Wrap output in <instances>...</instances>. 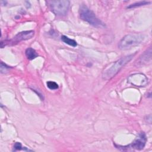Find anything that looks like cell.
<instances>
[{"instance_id": "2", "label": "cell", "mask_w": 152, "mask_h": 152, "mask_svg": "<svg viewBox=\"0 0 152 152\" xmlns=\"http://www.w3.org/2000/svg\"><path fill=\"white\" fill-rule=\"evenodd\" d=\"M144 39V36L141 34H129L119 41L118 48L121 50H127L138 45Z\"/></svg>"}, {"instance_id": "1", "label": "cell", "mask_w": 152, "mask_h": 152, "mask_svg": "<svg viewBox=\"0 0 152 152\" xmlns=\"http://www.w3.org/2000/svg\"><path fill=\"white\" fill-rule=\"evenodd\" d=\"M136 53L134 54H131L126 56L122 57L117 61H116L110 68L103 72L102 74V78L104 80H110L115 76L119 71L126 65L127 64L135 55Z\"/></svg>"}, {"instance_id": "11", "label": "cell", "mask_w": 152, "mask_h": 152, "mask_svg": "<svg viewBox=\"0 0 152 152\" xmlns=\"http://www.w3.org/2000/svg\"><path fill=\"white\" fill-rule=\"evenodd\" d=\"M150 4V1H140L138 2H136L134 3L133 4H131L129 6H128L127 8H135V7H140V6H142V5H147Z\"/></svg>"}, {"instance_id": "3", "label": "cell", "mask_w": 152, "mask_h": 152, "mask_svg": "<svg viewBox=\"0 0 152 152\" xmlns=\"http://www.w3.org/2000/svg\"><path fill=\"white\" fill-rule=\"evenodd\" d=\"M79 13L81 18L90 24L96 27H102L104 26V23H102V21L96 16L94 13L86 5L82 4L80 7Z\"/></svg>"}, {"instance_id": "12", "label": "cell", "mask_w": 152, "mask_h": 152, "mask_svg": "<svg viewBox=\"0 0 152 152\" xmlns=\"http://www.w3.org/2000/svg\"><path fill=\"white\" fill-rule=\"evenodd\" d=\"M46 84H47V87L50 90H56V89H58L59 87L58 84L52 81H48Z\"/></svg>"}, {"instance_id": "8", "label": "cell", "mask_w": 152, "mask_h": 152, "mask_svg": "<svg viewBox=\"0 0 152 152\" xmlns=\"http://www.w3.org/2000/svg\"><path fill=\"white\" fill-rule=\"evenodd\" d=\"M151 59V49L150 48L147 49L141 56L140 57L137 61L138 65L146 64L148 62H150Z\"/></svg>"}, {"instance_id": "10", "label": "cell", "mask_w": 152, "mask_h": 152, "mask_svg": "<svg viewBox=\"0 0 152 152\" xmlns=\"http://www.w3.org/2000/svg\"><path fill=\"white\" fill-rule=\"evenodd\" d=\"M61 40H62V42H64L66 44H68L69 46H71L72 47H76L77 46V43L76 41L66 36H64V35L62 36H61Z\"/></svg>"}, {"instance_id": "14", "label": "cell", "mask_w": 152, "mask_h": 152, "mask_svg": "<svg viewBox=\"0 0 152 152\" xmlns=\"http://www.w3.org/2000/svg\"><path fill=\"white\" fill-rule=\"evenodd\" d=\"M14 149L15 151L17 150H20L22 149V145L19 142H16L14 145Z\"/></svg>"}, {"instance_id": "5", "label": "cell", "mask_w": 152, "mask_h": 152, "mask_svg": "<svg viewBox=\"0 0 152 152\" xmlns=\"http://www.w3.org/2000/svg\"><path fill=\"white\" fill-rule=\"evenodd\" d=\"M128 81L132 85L137 87H144L148 83V78L141 73H135L128 78Z\"/></svg>"}, {"instance_id": "9", "label": "cell", "mask_w": 152, "mask_h": 152, "mask_svg": "<svg viewBox=\"0 0 152 152\" xmlns=\"http://www.w3.org/2000/svg\"><path fill=\"white\" fill-rule=\"evenodd\" d=\"M25 53H26L27 58L29 60H32V59L36 58L38 56L36 50L31 48H27L25 51Z\"/></svg>"}, {"instance_id": "13", "label": "cell", "mask_w": 152, "mask_h": 152, "mask_svg": "<svg viewBox=\"0 0 152 152\" xmlns=\"http://www.w3.org/2000/svg\"><path fill=\"white\" fill-rule=\"evenodd\" d=\"M10 67L9 66H7L5 64L1 62V73H5V71H7Z\"/></svg>"}, {"instance_id": "4", "label": "cell", "mask_w": 152, "mask_h": 152, "mask_svg": "<svg viewBox=\"0 0 152 152\" xmlns=\"http://www.w3.org/2000/svg\"><path fill=\"white\" fill-rule=\"evenodd\" d=\"M69 1L68 0H56L48 1L49 8L52 12L59 16L65 15L68 11Z\"/></svg>"}, {"instance_id": "7", "label": "cell", "mask_w": 152, "mask_h": 152, "mask_svg": "<svg viewBox=\"0 0 152 152\" xmlns=\"http://www.w3.org/2000/svg\"><path fill=\"white\" fill-rule=\"evenodd\" d=\"M147 142V137L144 132H142L139 134L138 136L135 139L130 147L134 149L140 150L144 148Z\"/></svg>"}, {"instance_id": "6", "label": "cell", "mask_w": 152, "mask_h": 152, "mask_svg": "<svg viewBox=\"0 0 152 152\" xmlns=\"http://www.w3.org/2000/svg\"><path fill=\"white\" fill-rule=\"evenodd\" d=\"M34 31L33 30L21 31L18 33L17 34H16L7 43H9V44L12 43V45H14L15 43L20 42L21 41L30 39L34 36Z\"/></svg>"}]
</instances>
